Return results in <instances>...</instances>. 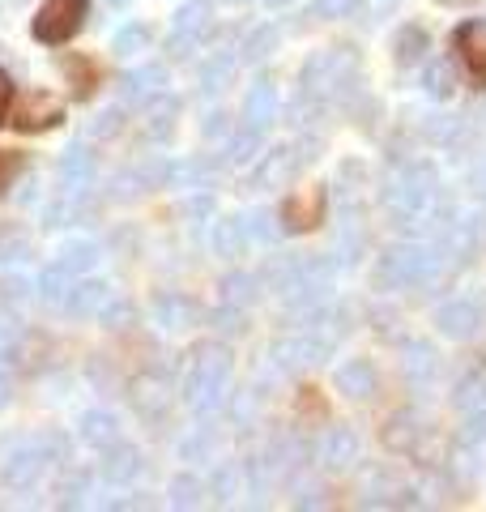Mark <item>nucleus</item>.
Wrapping results in <instances>:
<instances>
[{
    "label": "nucleus",
    "instance_id": "obj_1",
    "mask_svg": "<svg viewBox=\"0 0 486 512\" xmlns=\"http://www.w3.org/2000/svg\"><path fill=\"white\" fill-rule=\"evenodd\" d=\"M384 201L405 231H427L431 218H440V175L431 163H405L388 175Z\"/></svg>",
    "mask_w": 486,
    "mask_h": 512
},
{
    "label": "nucleus",
    "instance_id": "obj_2",
    "mask_svg": "<svg viewBox=\"0 0 486 512\" xmlns=\"http://www.w3.org/2000/svg\"><path fill=\"white\" fill-rule=\"evenodd\" d=\"M448 269V252L444 248H427V244H401L388 248L376 265V286L380 291H401V286H431L440 282Z\"/></svg>",
    "mask_w": 486,
    "mask_h": 512
},
{
    "label": "nucleus",
    "instance_id": "obj_3",
    "mask_svg": "<svg viewBox=\"0 0 486 512\" xmlns=\"http://www.w3.org/2000/svg\"><path fill=\"white\" fill-rule=\"evenodd\" d=\"M226 380H231V350L222 342H201L188 359V376H184V397L197 414H214L222 406Z\"/></svg>",
    "mask_w": 486,
    "mask_h": 512
},
{
    "label": "nucleus",
    "instance_id": "obj_4",
    "mask_svg": "<svg viewBox=\"0 0 486 512\" xmlns=\"http://www.w3.org/2000/svg\"><path fill=\"white\" fill-rule=\"evenodd\" d=\"M303 94L316 103H333V99H346L359 82V56L350 47H329V52H316L312 60L303 64Z\"/></svg>",
    "mask_w": 486,
    "mask_h": 512
},
{
    "label": "nucleus",
    "instance_id": "obj_5",
    "mask_svg": "<svg viewBox=\"0 0 486 512\" xmlns=\"http://www.w3.org/2000/svg\"><path fill=\"white\" fill-rule=\"evenodd\" d=\"M64 457V440L60 436H43V440H22L13 453L5 457V466H0V483H5L9 491H30L43 478L47 461Z\"/></svg>",
    "mask_w": 486,
    "mask_h": 512
},
{
    "label": "nucleus",
    "instance_id": "obj_6",
    "mask_svg": "<svg viewBox=\"0 0 486 512\" xmlns=\"http://www.w3.org/2000/svg\"><path fill=\"white\" fill-rule=\"evenodd\" d=\"M312 150H316V141H303V146H273L269 154H261V163L252 167L248 188H256V192L290 188L295 171H299L303 163H312Z\"/></svg>",
    "mask_w": 486,
    "mask_h": 512
},
{
    "label": "nucleus",
    "instance_id": "obj_7",
    "mask_svg": "<svg viewBox=\"0 0 486 512\" xmlns=\"http://www.w3.org/2000/svg\"><path fill=\"white\" fill-rule=\"evenodd\" d=\"M209 35H214V9H209L205 0H188V5L175 13V26L167 35V52L175 60H184V56L197 52Z\"/></svg>",
    "mask_w": 486,
    "mask_h": 512
},
{
    "label": "nucleus",
    "instance_id": "obj_8",
    "mask_svg": "<svg viewBox=\"0 0 486 512\" xmlns=\"http://www.w3.org/2000/svg\"><path fill=\"white\" fill-rule=\"evenodd\" d=\"M90 0H47L35 18V39L39 43H69L81 26H86Z\"/></svg>",
    "mask_w": 486,
    "mask_h": 512
},
{
    "label": "nucleus",
    "instance_id": "obj_9",
    "mask_svg": "<svg viewBox=\"0 0 486 512\" xmlns=\"http://www.w3.org/2000/svg\"><path fill=\"white\" fill-rule=\"evenodd\" d=\"M435 325H440L444 338L469 342V338H478V333H482L486 308H482V299H474V295H457V299L440 303V312H435Z\"/></svg>",
    "mask_w": 486,
    "mask_h": 512
},
{
    "label": "nucleus",
    "instance_id": "obj_10",
    "mask_svg": "<svg viewBox=\"0 0 486 512\" xmlns=\"http://www.w3.org/2000/svg\"><path fill=\"white\" fill-rule=\"evenodd\" d=\"M359 453H363V444H359V431L354 427H329L324 431V440H320V466L324 470L342 474L359 461Z\"/></svg>",
    "mask_w": 486,
    "mask_h": 512
},
{
    "label": "nucleus",
    "instance_id": "obj_11",
    "mask_svg": "<svg viewBox=\"0 0 486 512\" xmlns=\"http://www.w3.org/2000/svg\"><path fill=\"white\" fill-rule=\"evenodd\" d=\"M278 107H282L278 86H273L269 77H261V82L243 94V128H256V133H265V128L278 120Z\"/></svg>",
    "mask_w": 486,
    "mask_h": 512
},
{
    "label": "nucleus",
    "instance_id": "obj_12",
    "mask_svg": "<svg viewBox=\"0 0 486 512\" xmlns=\"http://www.w3.org/2000/svg\"><path fill=\"white\" fill-rule=\"evenodd\" d=\"M286 231H312L324 222V188H299L290 192V201L282 205Z\"/></svg>",
    "mask_w": 486,
    "mask_h": 512
},
{
    "label": "nucleus",
    "instance_id": "obj_13",
    "mask_svg": "<svg viewBox=\"0 0 486 512\" xmlns=\"http://www.w3.org/2000/svg\"><path fill=\"white\" fill-rule=\"evenodd\" d=\"M13 128H22V133H39V128H52L60 124V103H52V94H22L18 107H13Z\"/></svg>",
    "mask_w": 486,
    "mask_h": 512
},
{
    "label": "nucleus",
    "instance_id": "obj_14",
    "mask_svg": "<svg viewBox=\"0 0 486 512\" xmlns=\"http://www.w3.org/2000/svg\"><path fill=\"white\" fill-rule=\"evenodd\" d=\"M333 384H337V393L354 397V402H367V397H376V389H380V376H376V367H371L367 359H350V363L337 367Z\"/></svg>",
    "mask_w": 486,
    "mask_h": 512
},
{
    "label": "nucleus",
    "instance_id": "obj_15",
    "mask_svg": "<svg viewBox=\"0 0 486 512\" xmlns=\"http://www.w3.org/2000/svg\"><path fill=\"white\" fill-rule=\"evenodd\" d=\"M60 184L64 192H77V197L94 184V154L86 146H69L60 154Z\"/></svg>",
    "mask_w": 486,
    "mask_h": 512
},
{
    "label": "nucleus",
    "instance_id": "obj_16",
    "mask_svg": "<svg viewBox=\"0 0 486 512\" xmlns=\"http://www.w3.org/2000/svg\"><path fill=\"white\" fill-rule=\"evenodd\" d=\"M457 52L465 60V69L474 73V82L486 86V22H465L457 30Z\"/></svg>",
    "mask_w": 486,
    "mask_h": 512
},
{
    "label": "nucleus",
    "instance_id": "obj_17",
    "mask_svg": "<svg viewBox=\"0 0 486 512\" xmlns=\"http://www.w3.org/2000/svg\"><path fill=\"white\" fill-rule=\"evenodd\" d=\"M162 82H167V73L158 69V64H141V69H128L120 77V99L124 103H150L154 94L162 90Z\"/></svg>",
    "mask_w": 486,
    "mask_h": 512
},
{
    "label": "nucleus",
    "instance_id": "obj_18",
    "mask_svg": "<svg viewBox=\"0 0 486 512\" xmlns=\"http://www.w3.org/2000/svg\"><path fill=\"white\" fill-rule=\"evenodd\" d=\"M107 453V461H103V478L111 487H124V483H133V478L145 470V461H141V453L137 448H128V444H111V448H103Z\"/></svg>",
    "mask_w": 486,
    "mask_h": 512
},
{
    "label": "nucleus",
    "instance_id": "obj_19",
    "mask_svg": "<svg viewBox=\"0 0 486 512\" xmlns=\"http://www.w3.org/2000/svg\"><path fill=\"white\" fill-rule=\"evenodd\" d=\"M107 299H111V291H107L103 282L77 278V282H73V291H69V299H64V308H69L73 316H99Z\"/></svg>",
    "mask_w": 486,
    "mask_h": 512
},
{
    "label": "nucleus",
    "instance_id": "obj_20",
    "mask_svg": "<svg viewBox=\"0 0 486 512\" xmlns=\"http://www.w3.org/2000/svg\"><path fill=\"white\" fill-rule=\"evenodd\" d=\"M154 320L167 333H180V329H188L192 320H197V303L192 299H184V295H162L158 303H154Z\"/></svg>",
    "mask_w": 486,
    "mask_h": 512
},
{
    "label": "nucleus",
    "instance_id": "obj_21",
    "mask_svg": "<svg viewBox=\"0 0 486 512\" xmlns=\"http://www.w3.org/2000/svg\"><path fill=\"white\" fill-rule=\"evenodd\" d=\"M81 440H86L90 448H111L120 440V423L111 419L107 410H90V414H81Z\"/></svg>",
    "mask_w": 486,
    "mask_h": 512
},
{
    "label": "nucleus",
    "instance_id": "obj_22",
    "mask_svg": "<svg viewBox=\"0 0 486 512\" xmlns=\"http://www.w3.org/2000/svg\"><path fill=\"white\" fill-rule=\"evenodd\" d=\"M431 52V35L423 26H401L397 35H393V56L397 64H418V60H427Z\"/></svg>",
    "mask_w": 486,
    "mask_h": 512
},
{
    "label": "nucleus",
    "instance_id": "obj_23",
    "mask_svg": "<svg viewBox=\"0 0 486 512\" xmlns=\"http://www.w3.org/2000/svg\"><path fill=\"white\" fill-rule=\"evenodd\" d=\"M175 120H180V99H171V94H154L150 99V137L154 141H167L175 133Z\"/></svg>",
    "mask_w": 486,
    "mask_h": 512
},
{
    "label": "nucleus",
    "instance_id": "obj_24",
    "mask_svg": "<svg viewBox=\"0 0 486 512\" xmlns=\"http://www.w3.org/2000/svg\"><path fill=\"white\" fill-rule=\"evenodd\" d=\"M248 248V231H243V218H222L214 227V252L226 256V261H235Z\"/></svg>",
    "mask_w": 486,
    "mask_h": 512
},
{
    "label": "nucleus",
    "instance_id": "obj_25",
    "mask_svg": "<svg viewBox=\"0 0 486 512\" xmlns=\"http://www.w3.org/2000/svg\"><path fill=\"white\" fill-rule=\"evenodd\" d=\"M235 64H239L235 52H218V56L201 69V90H205V94L226 90V86H231V77H235Z\"/></svg>",
    "mask_w": 486,
    "mask_h": 512
},
{
    "label": "nucleus",
    "instance_id": "obj_26",
    "mask_svg": "<svg viewBox=\"0 0 486 512\" xmlns=\"http://www.w3.org/2000/svg\"><path fill=\"white\" fill-rule=\"evenodd\" d=\"M56 261H60L64 269H69L73 278H86L90 269L99 265V248H94V244H86V239H77V244H64V248H60V256H56Z\"/></svg>",
    "mask_w": 486,
    "mask_h": 512
},
{
    "label": "nucleus",
    "instance_id": "obj_27",
    "mask_svg": "<svg viewBox=\"0 0 486 512\" xmlns=\"http://www.w3.org/2000/svg\"><path fill=\"white\" fill-rule=\"evenodd\" d=\"M73 274H69V269H64L60 261L56 265H47L43 269V278H39V295L47 299V303H60V308H64V299H69V291H73Z\"/></svg>",
    "mask_w": 486,
    "mask_h": 512
},
{
    "label": "nucleus",
    "instance_id": "obj_28",
    "mask_svg": "<svg viewBox=\"0 0 486 512\" xmlns=\"http://www.w3.org/2000/svg\"><path fill=\"white\" fill-rule=\"evenodd\" d=\"M218 291H222V308H248L256 299V278L252 274H226Z\"/></svg>",
    "mask_w": 486,
    "mask_h": 512
},
{
    "label": "nucleus",
    "instance_id": "obj_29",
    "mask_svg": "<svg viewBox=\"0 0 486 512\" xmlns=\"http://www.w3.org/2000/svg\"><path fill=\"white\" fill-rule=\"evenodd\" d=\"M423 90L435 94V99H448V94L457 90V73H452L448 60H427V69H423Z\"/></svg>",
    "mask_w": 486,
    "mask_h": 512
},
{
    "label": "nucleus",
    "instance_id": "obj_30",
    "mask_svg": "<svg viewBox=\"0 0 486 512\" xmlns=\"http://www.w3.org/2000/svg\"><path fill=\"white\" fill-rule=\"evenodd\" d=\"M457 410H486V372H469V376H461V384H457Z\"/></svg>",
    "mask_w": 486,
    "mask_h": 512
},
{
    "label": "nucleus",
    "instance_id": "obj_31",
    "mask_svg": "<svg viewBox=\"0 0 486 512\" xmlns=\"http://www.w3.org/2000/svg\"><path fill=\"white\" fill-rule=\"evenodd\" d=\"M278 43H282V30L278 26H256L248 39H243V60H265L278 52Z\"/></svg>",
    "mask_w": 486,
    "mask_h": 512
},
{
    "label": "nucleus",
    "instance_id": "obj_32",
    "mask_svg": "<svg viewBox=\"0 0 486 512\" xmlns=\"http://www.w3.org/2000/svg\"><path fill=\"white\" fill-rule=\"evenodd\" d=\"M150 47V26H141V22H128L116 30V39H111V52L116 56H137Z\"/></svg>",
    "mask_w": 486,
    "mask_h": 512
},
{
    "label": "nucleus",
    "instance_id": "obj_33",
    "mask_svg": "<svg viewBox=\"0 0 486 512\" xmlns=\"http://www.w3.org/2000/svg\"><path fill=\"white\" fill-rule=\"evenodd\" d=\"M405 372H410V380L414 384H423V380H431L435 376V367H440V359H435V350L431 346H423V342H414V346H405Z\"/></svg>",
    "mask_w": 486,
    "mask_h": 512
},
{
    "label": "nucleus",
    "instance_id": "obj_34",
    "mask_svg": "<svg viewBox=\"0 0 486 512\" xmlns=\"http://www.w3.org/2000/svg\"><path fill=\"white\" fill-rule=\"evenodd\" d=\"M209 175H214L209 163H175V167H167V184L171 188H205Z\"/></svg>",
    "mask_w": 486,
    "mask_h": 512
},
{
    "label": "nucleus",
    "instance_id": "obj_35",
    "mask_svg": "<svg viewBox=\"0 0 486 512\" xmlns=\"http://www.w3.org/2000/svg\"><path fill=\"white\" fill-rule=\"evenodd\" d=\"M384 440H388V448H397V453H410L414 440H418V427H414L410 414H397V419H388Z\"/></svg>",
    "mask_w": 486,
    "mask_h": 512
},
{
    "label": "nucleus",
    "instance_id": "obj_36",
    "mask_svg": "<svg viewBox=\"0 0 486 512\" xmlns=\"http://www.w3.org/2000/svg\"><path fill=\"white\" fill-rule=\"evenodd\" d=\"M171 504L175 508H192V504H201V478H192V474H180L171 483Z\"/></svg>",
    "mask_w": 486,
    "mask_h": 512
},
{
    "label": "nucleus",
    "instance_id": "obj_37",
    "mask_svg": "<svg viewBox=\"0 0 486 512\" xmlns=\"http://www.w3.org/2000/svg\"><path fill=\"white\" fill-rule=\"evenodd\" d=\"M26 235H18V227H0V261H26Z\"/></svg>",
    "mask_w": 486,
    "mask_h": 512
},
{
    "label": "nucleus",
    "instance_id": "obj_38",
    "mask_svg": "<svg viewBox=\"0 0 486 512\" xmlns=\"http://www.w3.org/2000/svg\"><path fill=\"white\" fill-rule=\"evenodd\" d=\"M256 146H261V133H256V128H243V133L231 137L226 154H231V163H248V158L256 154Z\"/></svg>",
    "mask_w": 486,
    "mask_h": 512
},
{
    "label": "nucleus",
    "instance_id": "obj_39",
    "mask_svg": "<svg viewBox=\"0 0 486 512\" xmlns=\"http://www.w3.org/2000/svg\"><path fill=\"white\" fill-rule=\"evenodd\" d=\"M243 231H248V239H261V244H273V239H278V227H273L269 210H256L252 218H243Z\"/></svg>",
    "mask_w": 486,
    "mask_h": 512
},
{
    "label": "nucleus",
    "instance_id": "obj_40",
    "mask_svg": "<svg viewBox=\"0 0 486 512\" xmlns=\"http://www.w3.org/2000/svg\"><path fill=\"white\" fill-rule=\"evenodd\" d=\"M354 9H359V0H312V18H324V22L350 18Z\"/></svg>",
    "mask_w": 486,
    "mask_h": 512
},
{
    "label": "nucleus",
    "instance_id": "obj_41",
    "mask_svg": "<svg viewBox=\"0 0 486 512\" xmlns=\"http://www.w3.org/2000/svg\"><path fill=\"white\" fill-rule=\"evenodd\" d=\"M120 128H124V107H107L103 116H94L90 137H94V141H103V137H111V133H120Z\"/></svg>",
    "mask_w": 486,
    "mask_h": 512
},
{
    "label": "nucleus",
    "instance_id": "obj_42",
    "mask_svg": "<svg viewBox=\"0 0 486 512\" xmlns=\"http://www.w3.org/2000/svg\"><path fill=\"white\" fill-rule=\"evenodd\" d=\"M461 444L465 448H482L486 444V410H469V419L461 427Z\"/></svg>",
    "mask_w": 486,
    "mask_h": 512
},
{
    "label": "nucleus",
    "instance_id": "obj_43",
    "mask_svg": "<svg viewBox=\"0 0 486 512\" xmlns=\"http://www.w3.org/2000/svg\"><path fill=\"white\" fill-rule=\"evenodd\" d=\"M209 448H214V436H209V431H201V436H192V440H184L180 444V453L188 457V461H197V457H205Z\"/></svg>",
    "mask_w": 486,
    "mask_h": 512
},
{
    "label": "nucleus",
    "instance_id": "obj_44",
    "mask_svg": "<svg viewBox=\"0 0 486 512\" xmlns=\"http://www.w3.org/2000/svg\"><path fill=\"white\" fill-rule=\"evenodd\" d=\"M205 137L209 141H226V137H231V124H226V111H209V116H205Z\"/></svg>",
    "mask_w": 486,
    "mask_h": 512
},
{
    "label": "nucleus",
    "instance_id": "obj_45",
    "mask_svg": "<svg viewBox=\"0 0 486 512\" xmlns=\"http://www.w3.org/2000/svg\"><path fill=\"white\" fill-rule=\"evenodd\" d=\"M397 5H401V0H363V13H367V22H384Z\"/></svg>",
    "mask_w": 486,
    "mask_h": 512
},
{
    "label": "nucleus",
    "instance_id": "obj_46",
    "mask_svg": "<svg viewBox=\"0 0 486 512\" xmlns=\"http://www.w3.org/2000/svg\"><path fill=\"white\" fill-rule=\"evenodd\" d=\"M18 154H9V150H0V192H5L13 184V175H18Z\"/></svg>",
    "mask_w": 486,
    "mask_h": 512
},
{
    "label": "nucleus",
    "instance_id": "obj_47",
    "mask_svg": "<svg viewBox=\"0 0 486 512\" xmlns=\"http://www.w3.org/2000/svg\"><path fill=\"white\" fill-rule=\"evenodd\" d=\"M214 487H218V495L226 500V495L235 491V470H218V474H214Z\"/></svg>",
    "mask_w": 486,
    "mask_h": 512
},
{
    "label": "nucleus",
    "instance_id": "obj_48",
    "mask_svg": "<svg viewBox=\"0 0 486 512\" xmlns=\"http://www.w3.org/2000/svg\"><path fill=\"white\" fill-rule=\"evenodd\" d=\"M9 99H13V82H9V73L0 69V116H5V107H9Z\"/></svg>",
    "mask_w": 486,
    "mask_h": 512
},
{
    "label": "nucleus",
    "instance_id": "obj_49",
    "mask_svg": "<svg viewBox=\"0 0 486 512\" xmlns=\"http://www.w3.org/2000/svg\"><path fill=\"white\" fill-rule=\"evenodd\" d=\"M13 355V333L5 329V325H0V363H5Z\"/></svg>",
    "mask_w": 486,
    "mask_h": 512
},
{
    "label": "nucleus",
    "instance_id": "obj_50",
    "mask_svg": "<svg viewBox=\"0 0 486 512\" xmlns=\"http://www.w3.org/2000/svg\"><path fill=\"white\" fill-rule=\"evenodd\" d=\"M9 393H13V384H9V376H5V372H0V410L9 406Z\"/></svg>",
    "mask_w": 486,
    "mask_h": 512
},
{
    "label": "nucleus",
    "instance_id": "obj_51",
    "mask_svg": "<svg viewBox=\"0 0 486 512\" xmlns=\"http://www.w3.org/2000/svg\"><path fill=\"white\" fill-rule=\"evenodd\" d=\"M265 5H269V9H286V5H290V0H265Z\"/></svg>",
    "mask_w": 486,
    "mask_h": 512
},
{
    "label": "nucleus",
    "instance_id": "obj_52",
    "mask_svg": "<svg viewBox=\"0 0 486 512\" xmlns=\"http://www.w3.org/2000/svg\"><path fill=\"white\" fill-rule=\"evenodd\" d=\"M111 5H128V0H111Z\"/></svg>",
    "mask_w": 486,
    "mask_h": 512
}]
</instances>
